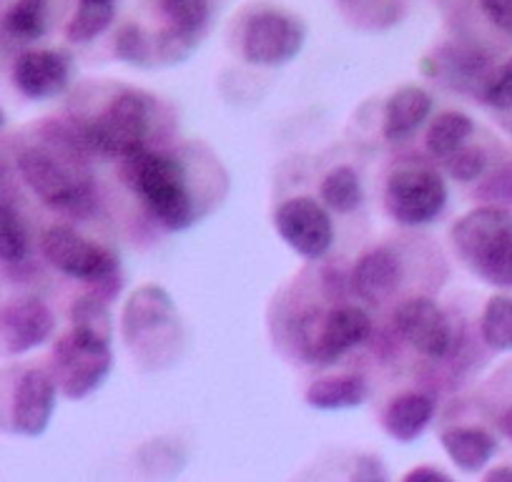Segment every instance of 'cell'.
<instances>
[{
  "label": "cell",
  "mask_w": 512,
  "mask_h": 482,
  "mask_svg": "<svg viewBox=\"0 0 512 482\" xmlns=\"http://www.w3.org/2000/svg\"><path fill=\"white\" fill-rule=\"evenodd\" d=\"M121 176L131 191L144 199L146 209L169 231H184L196 221V204L186 184L181 161L166 154H141L123 159Z\"/></svg>",
  "instance_id": "6da1fadb"
},
{
  "label": "cell",
  "mask_w": 512,
  "mask_h": 482,
  "mask_svg": "<svg viewBox=\"0 0 512 482\" xmlns=\"http://www.w3.org/2000/svg\"><path fill=\"white\" fill-rule=\"evenodd\" d=\"M452 247L465 267L492 287H512V214L497 206L472 209L452 226Z\"/></svg>",
  "instance_id": "7a4b0ae2"
},
{
  "label": "cell",
  "mask_w": 512,
  "mask_h": 482,
  "mask_svg": "<svg viewBox=\"0 0 512 482\" xmlns=\"http://www.w3.org/2000/svg\"><path fill=\"white\" fill-rule=\"evenodd\" d=\"M154 103L141 91H123L106 111L86 124L88 149L108 159H131L146 151Z\"/></svg>",
  "instance_id": "3957f363"
},
{
  "label": "cell",
  "mask_w": 512,
  "mask_h": 482,
  "mask_svg": "<svg viewBox=\"0 0 512 482\" xmlns=\"http://www.w3.org/2000/svg\"><path fill=\"white\" fill-rule=\"evenodd\" d=\"M372 334V319L359 307H337L332 312L309 309L297 322L299 354L312 365H332L349 349L364 344Z\"/></svg>",
  "instance_id": "277c9868"
},
{
  "label": "cell",
  "mask_w": 512,
  "mask_h": 482,
  "mask_svg": "<svg viewBox=\"0 0 512 482\" xmlns=\"http://www.w3.org/2000/svg\"><path fill=\"white\" fill-rule=\"evenodd\" d=\"M16 164L28 189L51 209L71 216H88L96 209V191L91 179L73 171L58 156L41 149H28L18 156Z\"/></svg>",
  "instance_id": "5b68a950"
},
{
  "label": "cell",
  "mask_w": 512,
  "mask_h": 482,
  "mask_svg": "<svg viewBox=\"0 0 512 482\" xmlns=\"http://www.w3.org/2000/svg\"><path fill=\"white\" fill-rule=\"evenodd\" d=\"M111 342L71 329L53 347V382L68 400H83L111 375Z\"/></svg>",
  "instance_id": "8992f818"
},
{
  "label": "cell",
  "mask_w": 512,
  "mask_h": 482,
  "mask_svg": "<svg viewBox=\"0 0 512 482\" xmlns=\"http://www.w3.org/2000/svg\"><path fill=\"white\" fill-rule=\"evenodd\" d=\"M384 204L402 226H422L435 221L447 206V186L430 169H400L387 181Z\"/></svg>",
  "instance_id": "52a82bcc"
},
{
  "label": "cell",
  "mask_w": 512,
  "mask_h": 482,
  "mask_svg": "<svg viewBox=\"0 0 512 482\" xmlns=\"http://www.w3.org/2000/svg\"><path fill=\"white\" fill-rule=\"evenodd\" d=\"M41 249L53 269L81 282L101 284L116 277L118 272V257L111 249L83 239L68 226H51L43 234Z\"/></svg>",
  "instance_id": "ba28073f"
},
{
  "label": "cell",
  "mask_w": 512,
  "mask_h": 482,
  "mask_svg": "<svg viewBox=\"0 0 512 482\" xmlns=\"http://www.w3.org/2000/svg\"><path fill=\"white\" fill-rule=\"evenodd\" d=\"M304 38L307 33L297 18L282 11H262L246 23L241 48H244L246 61L254 66L277 68L287 66L299 56Z\"/></svg>",
  "instance_id": "9c48e42d"
},
{
  "label": "cell",
  "mask_w": 512,
  "mask_h": 482,
  "mask_svg": "<svg viewBox=\"0 0 512 482\" xmlns=\"http://www.w3.org/2000/svg\"><path fill=\"white\" fill-rule=\"evenodd\" d=\"M274 226L289 249L304 259H322L334 241V226L324 204L309 196L287 199L274 211Z\"/></svg>",
  "instance_id": "30bf717a"
},
{
  "label": "cell",
  "mask_w": 512,
  "mask_h": 482,
  "mask_svg": "<svg viewBox=\"0 0 512 482\" xmlns=\"http://www.w3.org/2000/svg\"><path fill=\"white\" fill-rule=\"evenodd\" d=\"M395 327L412 349L430 359L447 357L452 347V327L447 314L432 299H407L395 314Z\"/></svg>",
  "instance_id": "8fae6325"
},
{
  "label": "cell",
  "mask_w": 512,
  "mask_h": 482,
  "mask_svg": "<svg viewBox=\"0 0 512 482\" xmlns=\"http://www.w3.org/2000/svg\"><path fill=\"white\" fill-rule=\"evenodd\" d=\"M56 392L58 387L51 372L28 370L26 375H21L13 392V430L26 437L43 435L56 410Z\"/></svg>",
  "instance_id": "7c38bea8"
},
{
  "label": "cell",
  "mask_w": 512,
  "mask_h": 482,
  "mask_svg": "<svg viewBox=\"0 0 512 482\" xmlns=\"http://www.w3.org/2000/svg\"><path fill=\"white\" fill-rule=\"evenodd\" d=\"M56 329L51 309L41 299H18L0 309V339L11 354L41 347Z\"/></svg>",
  "instance_id": "4fadbf2b"
},
{
  "label": "cell",
  "mask_w": 512,
  "mask_h": 482,
  "mask_svg": "<svg viewBox=\"0 0 512 482\" xmlns=\"http://www.w3.org/2000/svg\"><path fill=\"white\" fill-rule=\"evenodd\" d=\"M71 81V63L58 51H28L13 66V83L33 101L53 98L66 91Z\"/></svg>",
  "instance_id": "5bb4252c"
},
{
  "label": "cell",
  "mask_w": 512,
  "mask_h": 482,
  "mask_svg": "<svg viewBox=\"0 0 512 482\" xmlns=\"http://www.w3.org/2000/svg\"><path fill=\"white\" fill-rule=\"evenodd\" d=\"M422 68L445 86L457 88V91L480 88V93L492 73L485 53L465 46H442L440 51H435V56L425 58Z\"/></svg>",
  "instance_id": "9a60e30c"
},
{
  "label": "cell",
  "mask_w": 512,
  "mask_h": 482,
  "mask_svg": "<svg viewBox=\"0 0 512 482\" xmlns=\"http://www.w3.org/2000/svg\"><path fill=\"white\" fill-rule=\"evenodd\" d=\"M349 284L362 302L372 304V307L384 304L402 284L400 257L392 249H372L357 262Z\"/></svg>",
  "instance_id": "2e32d148"
},
{
  "label": "cell",
  "mask_w": 512,
  "mask_h": 482,
  "mask_svg": "<svg viewBox=\"0 0 512 482\" xmlns=\"http://www.w3.org/2000/svg\"><path fill=\"white\" fill-rule=\"evenodd\" d=\"M171 317H174V299H171V294L164 287L146 284V287L136 289L128 297L126 307H123V337L128 342H136L139 337L169 322Z\"/></svg>",
  "instance_id": "e0dca14e"
},
{
  "label": "cell",
  "mask_w": 512,
  "mask_h": 482,
  "mask_svg": "<svg viewBox=\"0 0 512 482\" xmlns=\"http://www.w3.org/2000/svg\"><path fill=\"white\" fill-rule=\"evenodd\" d=\"M432 113V96L420 86H405L392 93L384 106V139L405 141Z\"/></svg>",
  "instance_id": "ac0fdd59"
},
{
  "label": "cell",
  "mask_w": 512,
  "mask_h": 482,
  "mask_svg": "<svg viewBox=\"0 0 512 482\" xmlns=\"http://www.w3.org/2000/svg\"><path fill=\"white\" fill-rule=\"evenodd\" d=\"M432 415H435L432 397L420 395V392H407V395L395 397L387 405L382 415V425L397 442H415L427 430Z\"/></svg>",
  "instance_id": "d6986e66"
},
{
  "label": "cell",
  "mask_w": 512,
  "mask_h": 482,
  "mask_svg": "<svg viewBox=\"0 0 512 482\" xmlns=\"http://www.w3.org/2000/svg\"><path fill=\"white\" fill-rule=\"evenodd\" d=\"M440 440L450 460L465 472L482 470L497 450L495 437L480 427H450L442 432Z\"/></svg>",
  "instance_id": "ffe728a7"
},
{
  "label": "cell",
  "mask_w": 512,
  "mask_h": 482,
  "mask_svg": "<svg viewBox=\"0 0 512 482\" xmlns=\"http://www.w3.org/2000/svg\"><path fill=\"white\" fill-rule=\"evenodd\" d=\"M367 382L357 375L322 377L307 390V405L314 410H349L367 400Z\"/></svg>",
  "instance_id": "44dd1931"
},
{
  "label": "cell",
  "mask_w": 512,
  "mask_h": 482,
  "mask_svg": "<svg viewBox=\"0 0 512 482\" xmlns=\"http://www.w3.org/2000/svg\"><path fill=\"white\" fill-rule=\"evenodd\" d=\"M0 28L18 43L38 41L48 28V0H16L0 18Z\"/></svg>",
  "instance_id": "7402d4cb"
},
{
  "label": "cell",
  "mask_w": 512,
  "mask_h": 482,
  "mask_svg": "<svg viewBox=\"0 0 512 482\" xmlns=\"http://www.w3.org/2000/svg\"><path fill=\"white\" fill-rule=\"evenodd\" d=\"M475 131V124L467 113L445 111L435 118L427 129V149L437 159H450L452 154L467 144V139Z\"/></svg>",
  "instance_id": "603a6c76"
},
{
  "label": "cell",
  "mask_w": 512,
  "mask_h": 482,
  "mask_svg": "<svg viewBox=\"0 0 512 482\" xmlns=\"http://www.w3.org/2000/svg\"><path fill=\"white\" fill-rule=\"evenodd\" d=\"M116 16L113 0H78V8L66 26V38L71 43H91L106 31Z\"/></svg>",
  "instance_id": "cb8c5ba5"
},
{
  "label": "cell",
  "mask_w": 512,
  "mask_h": 482,
  "mask_svg": "<svg viewBox=\"0 0 512 482\" xmlns=\"http://www.w3.org/2000/svg\"><path fill=\"white\" fill-rule=\"evenodd\" d=\"M322 201L327 209L337 211V214H352L362 206L364 191L359 174L349 166H337L329 171L322 181Z\"/></svg>",
  "instance_id": "d4e9b609"
},
{
  "label": "cell",
  "mask_w": 512,
  "mask_h": 482,
  "mask_svg": "<svg viewBox=\"0 0 512 482\" xmlns=\"http://www.w3.org/2000/svg\"><path fill=\"white\" fill-rule=\"evenodd\" d=\"M480 334L485 344L495 352H510L512 349V297L497 294L487 299L480 317Z\"/></svg>",
  "instance_id": "484cf974"
},
{
  "label": "cell",
  "mask_w": 512,
  "mask_h": 482,
  "mask_svg": "<svg viewBox=\"0 0 512 482\" xmlns=\"http://www.w3.org/2000/svg\"><path fill=\"white\" fill-rule=\"evenodd\" d=\"M156 6L166 26L194 38H199L211 16L209 0H156Z\"/></svg>",
  "instance_id": "4316f807"
},
{
  "label": "cell",
  "mask_w": 512,
  "mask_h": 482,
  "mask_svg": "<svg viewBox=\"0 0 512 482\" xmlns=\"http://www.w3.org/2000/svg\"><path fill=\"white\" fill-rule=\"evenodd\" d=\"M71 329L101 339V342H111L113 324L106 302L96 297V294L78 297L71 307Z\"/></svg>",
  "instance_id": "83f0119b"
},
{
  "label": "cell",
  "mask_w": 512,
  "mask_h": 482,
  "mask_svg": "<svg viewBox=\"0 0 512 482\" xmlns=\"http://www.w3.org/2000/svg\"><path fill=\"white\" fill-rule=\"evenodd\" d=\"M28 254V231L16 206H0V262L18 264Z\"/></svg>",
  "instance_id": "f1b7e54d"
},
{
  "label": "cell",
  "mask_w": 512,
  "mask_h": 482,
  "mask_svg": "<svg viewBox=\"0 0 512 482\" xmlns=\"http://www.w3.org/2000/svg\"><path fill=\"white\" fill-rule=\"evenodd\" d=\"M113 51L128 66H151L154 61V36L144 31V28L128 23L121 26L116 33V43H113Z\"/></svg>",
  "instance_id": "f546056e"
},
{
  "label": "cell",
  "mask_w": 512,
  "mask_h": 482,
  "mask_svg": "<svg viewBox=\"0 0 512 482\" xmlns=\"http://www.w3.org/2000/svg\"><path fill=\"white\" fill-rule=\"evenodd\" d=\"M196 43L199 41L194 36H186V33L166 26L154 36V58L164 63H181L194 53Z\"/></svg>",
  "instance_id": "4dcf8cb0"
},
{
  "label": "cell",
  "mask_w": 512,
  "mask_h": 482,
  "mask_svg": "<svg viewBox=\"0 0 512 482\" xmlns=\"http://www.w3.org/2000/svg\"><path fill=\"white\" fill-rule=\"evenodd\" d=\"M482 98L492 108H512V58L490 73L487 83L482 86Z\"/></svg>",
  "instance_id": "1f68e13d"
},
{
  "label": "cell",
  "mask_w": 512,
  "mask_h": 482,
  "mask_svg": "<svg viewBox=\"0 0 512 482\" xmlns=\"http://www.w3.org/2000/svg\"><path fill=\"white\" fill-rule=\"evenodd\" d=\"M485 166H487L485 151L475 149V146H462L457 154H452L450 159H447V169H450L452 179L457 181L480 179Z\"/></svg>",
  "instance_id": "d6a6232c"
},
{
  "label": "cell",
  "mask_w": 512,
  "mask_h": 482,
  "mask_svg": "<svg viewBox=\"0 0 512 482\" xmlns=\"http://www.w3.org/2000/svg\"><path fill=\"white\" fill-rule=\"evenodd\" d=\"M487 201L492 204L487 206H497L502 209L500 204H512V166H505V169L497 171L490 181L485 184V189L480 191Z\"/></svg>",
  "instance_id": "836d02e7"
},
{
  "label": "cell",
  "mask_w": 512,
  "mask_h": 482,
  "mask_svg": "<svg viewBox=\"0 0 512 482\" xmlns=\"http://www.w3.org/2000/svg\"><path fill=\"white\" fill-rule=\"evenodd\" d=\"M352 482H390V475L377 455H359L352 467Z\"/></svg>",
  "instance_id": "e575fe53"
},
{
  "label": "cell",
  "mask_w": 512,
  "mask_h": 482,
  "mask_svg": "<svg viewBox=\"0 0 512 482\" xmlns=\"http://www.w3.org/2000/svg\"><path fill=\"white\" fill-rule=\"evenodd\" d=\"M480 8L492 26L512 36V0H480Z\"/></svg>",
  "instance_id": "d590c367"
},
{
  "label": "cell",
  "mask_w": 512,
  "mask_h": 482,
  "mask_svg": "<svg viewBox=\"0 0 512 482\" xmlns=\"http://www.w3.org/2000/svg\"><path fill=\"white\" fill-rule=\"evenodd\" d=\"M402 482H452L445 472L435 470V467H417V470L407 472Z\"/></svg>",
  "instance_id": "8d00e7d4"
},
{
  "label": "cell",
  "mask_w": 512,
  "mask_h": 482,
  "mask_svg": "<svg viewBox=\"0 0 512 482\" xmlns=\"http://www.w3.org/2000/svg\"><path fill=\"white\" fill-rule=\"evenodd\" d=\"M13 201H16V189H13L11 171L0 166V206H13Z\"/></svg>",
  "instance_id": "74e56055"
},
{
  "label": "cell",
  "mask_w": 512,
  "mask_h": 482,
  "mask_svg": "<svg viewBox=\"0 0 512 482\" xmlns=\"http://www.w3.org/2000/svg\"><path fill=\"white\" fill-rule=\"evenodd\" d=\"M482 482H512V467H495Z\"/></svg>",
  "instance_id": "f35d334b"
},
{
  "label": "cell",
  "mask_w": 512,
  "mask_h": 482,
  "mask_svg": "<svg viewBox=\"0 0 512 482\" xmlns=\"http://www.w3.org/2000/svg\"><path fill=\"white\" fill-rule=\"evenodd\" d=\"M500 430H502V435L512 442V407L500 415Z\"/></svg>",
  "instance_id": "ab89813d"
},
{
  "label": "cell",
  "mask_w": 512,
  "mask_h": 482,
  "mask_svg": "<svg viewBox=\"0 0 512 482\" xmlns=\"http://www.w3.org/2000/svg\"><path fill=\"white\" fill-rule=\"evenodd\" d=\"M3 124H6V113H3V108H0V129H3Z\"/></svg>",
  "instance_id": "60d3db41"
}]
</instances>
